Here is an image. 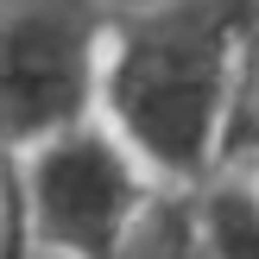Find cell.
I'll return each instance as SVG.
<instances>
[{
	"label": "cell",
	"mask_w": 259,
	"mask_h": 259,
	"mask_svg": "<svg viewBox=\"0 0 259 259\" xmlns=\"http://www.w3.org/2000/svg\"><path fill=\"white\" fill-rule=\"evenodd\" d=\"M0 259H32V234H25L19 171H13V158H0Z\"/></svg>",
	"instance_id": "obj_5"
},
{
	"label": "cell",
	"mask_w": 259,
	"mask_h": 259,
	"mask_svg": "<svg viewBox=\"0 0 259 259\" xmlns=\"http://www.w3.org/2000/svg\"><path fill=\"white\" fill-rule=\"evenodd\" d=\"M259 0H152L108 13L95 114L164 184L196 190L234 146Z\"/></svg>",
	"instance_id": "obj_1"
},
{
	"label": "cell",
	"mask_w": 259,
	"mask_h": 259,
	"mask_svg": "<svg viewBox=\"0 0 259 259\" xmlns=\"http://www.w3.org/2000/svg\"><path fill=\"white\" fill-rule=\"evenodd\" d=\"M190 234H196L202 259H259V184H253V171L215 164L196 184Z\"/></svg>",
	"instance_id": "obj_4"
},
{
	"label": "cell",
	"mask_w": 259,
	"mask_h": 259,
	"mask_svg": "<svg viewBox=\"0 0 259 259\" xmlns=\"http://www.w3.org/2000/svg\"><path fill=\"white\" fill-rule=\"evenodd\" d=\"M247 171H253V184H259V158H253V164H247Z\"/></svg>",
	"instance_id": "obj_6"
},
{
	"label": "cell",
	"mask_w": 259,
	"mask_h": 259,
	"mask_svg": "<svg viewBox=\"0 0 259 259\" xmlns=\"http://www.w3.org/2000/svg\"><path fill=\"white\" fill-rule=\"evenodd\" d=\"M13 171L32 247H51L63 259H126L152 202V171L120 146L101 114L51 133L45 146L13 158Z\"/></svg>",
	"instance_id": "obj_2"
},
{
	"label": "cell",
	"mask_w": 259,
	"mask_h": 259,
	"mask_svg": "<svg viewBox=\"0 0 259 259\" xmlns=\"http://www.w3.org/2000/svg\"><path fill=\"white\" fill-rule=\"evenodd\" d=\"M108 13L101 0H0V158L95 114Z\"/></svg>",
	"instance_id": "obj_3"
}]
</instances>
